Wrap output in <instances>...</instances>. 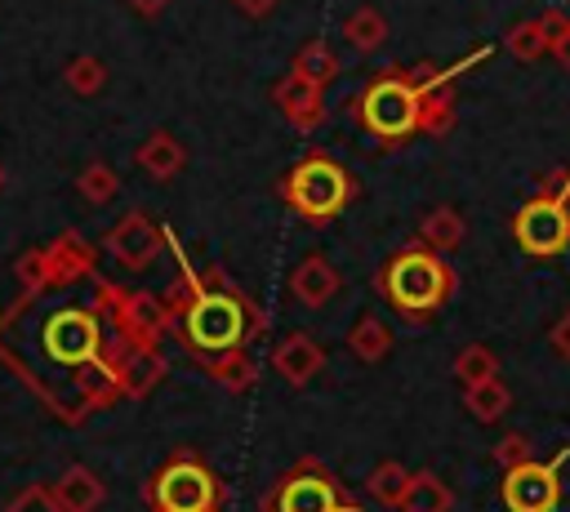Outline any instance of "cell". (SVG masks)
I'll list each match as a JSON object with an SVG mask.
<instances>
[{
    "instance_id": "24",
    "label": "cell",
    "mask_w": 570,
    "mask_h": 512,
    "mask_svg": "<svg viewBox=\"0 0 570 512\" xmlns=\"http://www.w3.org/2000/svg\"><path fill=\"white\" fill-rule=\"evenodd\" d=\"M463 405H468V414L476 423H499L508 414V405H512V392H508L503 378H485L476 387H463Z\"/></svg>"
},
{
    "instance_id": "5",
    "label": "cell",
    "mask_w": 570,
    "mask_h": 512,
    "mask_svg": "<svg viewBox=\"0 0 570 512\" xmlns=\"http://www.w3.org/2000/svg\"><path fill=\"white\" fill-rule=\"evenodd\" d=\"M281 200L307 223V227H325L334 223L352 200H356V178L347 174V165H338L325 151H307L303 160H294L281 178Z\"/></svg>"
},
{
    "instance_id": "40",
    "label": "cell",
    "mask_w": 570,
    "mask_h": 512,
    "mask_svg": "<svg viewBox=\"0 0 570 512\" xmlns=\"http://www.w3.org/2000/svg\"><path fill=\"white\" fill-rule=\"evenodd\" d=\"M0 191H4V169H0Z\"/></svg>"
},
{
    "instance_id": "10",
    "label": "cell",
    "mask_w": 570,
    "mask_h": 512,
    "mask_svg": "<svg viewBox=\"0 0 570 512\" xmlns=\"http://www.w3.org/2000/svg\"><path fill=\"white\" fill-rule=\"evenodd\" d=\"M165 249V227H156L147 214H125L111 232H107V254L120 263V267H129V272H142V267H151L156 263V254Z\"/></svg>"
},
{
    "instance_id": "39",
    "label": "cell",
    "mask_w": 570,
    "mask_h": 512,
    "mask_svg": "<svg viewBox=\"0 0 570 512\" xmlns=\"http://www.w3.org/2000/svg\"><path fill=\"white\" fill-rule=\"evenodd\" d=\"M343 512H361V503H356V499H352V503H347V508H343Z\"/></svg>"
},
{
    "instance_id": "6",
    "label": "cell",
    "mask_w": 570,
    "mask_h": 512,
    "mask_svg": "<svg viewBox=\"0 0 570 512\" xmlns=\"http://www.w3.org/2000/svg\"><path fill=\"white\" fill-rule=\"evenodd\" d=\"M142 503H147V512H223L227 485L196 450H174L147 476Z\"/></svg>"
},
{
    "instance_id": "35",
    "label": "cell",
    "mask_w": 570,
    "mask_h": 512,
    "mask_svg": "<svg viewBox=\"0 0 570 512\" xmlns=\"http://www.w3.org/2000/svg\"><path fill=\"white\" fill-rule=\"evenodd\" d=\"M548 343H552V352H557V356L570 365V307H566V312L552 321V329H548Z\"/></svg>"
},
{
    "instance_id": "31",
    "label": "cell",
    "mask_w": 570,
    "mask_h": 512,
    "mask_svg": "<svg viewBox=\"0 0 570 512\" xmlns=\"http://www.w3.org/2000/svg\"><path fill=\"white\" fill-rule=\"evenodd\" d=\"M490 459H494L503 472H512V467L530 463V459H534V450H530V441H525L521 432H508V436H499V441L490 445Z\"/></svg>"
},
{
    "instance_id": "34",
    "label": "cell",
    "mask_w": 570,
    "mask_h": 512,
    "mask_svg": "<svg viewBox=\"0 0 570 512\" xmlns=\"http://www.w3.org/2000/svg\"><path fill=\"white\" fill-rule=\"evenodd\" d=\"M534 191H543V196H557V200H566L570 205V165H557V169H548L543 178H539V187Z\"/></svg>"
},
{
    "instance_id": "8",
    "label": "cell",
    "mask_w": 570,
    "mask_h": 512,
    "mask_svg": "<svg viewBox=\"0 0 570 512\" xmlns=\"http://www.w3.org/2000/svg\"><path fill=\"white\" fill-rule=\"evenodd\" d=\"M512 240L530 258H557L570 249V205L557 196L534 191L517 214H512Z\"/></svg>"
},
{
    "instance_id": "17",
    "label": "cell",
    "mask_w": 570,
    "mask_h": 512,
    "mask_svg": "<svg viewBox=\"0 0 570 512\" xmlns=\"http://www.w3.org/2000/svg\"><path fill=\"white\" fill-rule=\"evenodd\" d=\"M116 378H120V396L142 401V396L165 378V352H160V347H134V352L120 361Z\"/></svg>"
},
{
    "instance_id": "36",
    "label": "cell",
    "mask_w": 570,
    "mask_h": 512,
    "mask_svg": "<svg viewBox=\"0 0 570 512\" xmlns=\"http://www.w3.org/2000/svg\"><path fill=\"white\" fill-rule=\"evenodd\" d=\"M240 13H249V18H263V13H272L281 0H232Z\"/></svg>"
},
{
    "instance_id": "12",
    "label": "cell",
    "mask_w": 570,
    "mask_h": 512,
    "mask_svg": "<svg viewBox=\"0 0 570 512\" xmlns=\"http://www.w3.org/2000/svg\"><path fill=\"white\" fill-rule=\"evenodd\" d=\"M272 370H276L289 387H307V383L325 370V347H321L307 329H294V334H285L281 343H272Z\"/></svg>"
},
{
    "instance_id": "26",
    "label": "cell",
    "mask_w": 570,
    "mask_h": 512,
    "mask_svg": "<svg viewBox=\"0 0 570 512\" xmlns=\"http://www.w3.org/2000/svg\"><path fill=\"white\" fill-rule=\"evenodd\" d=\"M454 378L463 383V387H476V383H485V378H499V356L485 347V343H468L459 356H454Z\"/></svg>"
},
{
    "instance_id": "29",
    "label": "cell",
    "mask_w": 570,
    "mask_h": 512,
    "mask_svg": "<svg viewBox=\"0 0 570 512\" xmlns=\"http://www.w3.org/2000/svg\"><path fill=\"white\" fill-rule=\"evenodd\" d=\"M62 80H67V89H71V93H80V98H94V93L107 85V67H102V58H94V53H80V58H71V62H67Z\"/></svg>"
},
{
    "instance_id": "28",
    "label": "cell",
    "mask_w": 570,
    "mask_h": 512,
    "mask_svg": "<svg viewBox=\"0 0 570 512\" xmlns=\"http://www.w3.org/2000/svg\"><path fill=\"white\" fill-rule=\"evenodd\" d=\"M503 45H508V53H512L517 62H539L543 53H552L534 18H525V22H512V27H508V36H503Z\"/></svg>"
},
{
    "instance_id": "11",
    "label": "cell",
    "mask_w": 570,
    "mask_h": 512,
    "mask_svg": "<svg viewBox=\"0 0 570 512\" xmlns=\"http://www.w3.org/2000/svg\"><path fill=\"white\" fill-rule=\"evenodd\" d=\"M45 267H49V289H67L98 276V249L80 232H62L53 236V245H45Z\"/></svg>"
},
{
    "instance_id": "13",
    "label": "cell",
    "mask_w": 570,
    "mask_h": 512,
    "mask_svg": "<svg viewBox=\"0 0 570 512\" xmlns=\"http://www.w3.org/2000/svg\"><path fill=\"white\" fill-rule=\"evenodd\" d=\"M272 98H276V107L285 111V120L298 129V134H316L321 125H325V89H316V85H307L303 76H281L276 80V89H272Z\"/></svg>"
},
{
    "instance_id": "1",
    "label": "cell",
    "mask_w": 570,
    "mask_h": 512,
    "mask_svg": "<svg viewBox=\"0 0 570 512\" xmlns=\"http://www.w3.org/2000/svg\"><path fill=\"white\" fill-rule=\"evenodd\" d=\"M80 285L13 298L0 321V361L40 396L45 410H53V419L71 427L120 401L116 370L134 352L116 329V285L94 276L89 298L76 294Z\"/></svg>"
},
{
    "instance_id": "21",
    "label": "cell",
    "mask_w": 570,
    "mask_h": 512,
    "mask_svg": "<svg viewBox=\"0 0 570 512\" xmlns=\"http://www.w3.org/2000/svg\"><path fill=\"white\" fill-rule=\"evenodd\" d=\"M338 53L325 45V40H307V45H298V53H294V76H303L307 85H316V89H325V85H334V76H338Z\"/></svg>"
},
{
    "instance_id": "18",
    "label": "cell",
    "mask_w": 570,
    "mask_h": 512,
    "mask_svg": "<svg viewBox=\"0 0 570 512\" xmlns=\"http://www.w3.org/2000/svg\"><path fill=\"white\" fill-rule=\"evenodd\" d=\"M200 365H205V374H209L218 387H227V392H249V387L258 383V361H254L245 347H232V352L205 356Z\"/></svg>"
},
{
    "instance_id": "16",
    "label": "cell",
    "mask_w": 570,
    "mask_h": 512,
    "mask_svg": "<svg viewBox=\"0 0 570 512\" xmlns=\"http://www.w3.org/2000/svg\"><path fill=\"white\" fill-rule=\"evenodd\" d=\"M134 160L142 165V174H147V178L169 183V178H174V174L187 165V151H183V142H178L169 129H151V134L138 142Z\"/></svg>"
},
{
    "instance_id": "2",
    "label": "cell",
    "mask_w": 570,
    "mask_h": 512,
    "mask_svg": "<svg viewBox=\"0 0 570 512\" xmlns=\"http://www.w3.org/2000/svg\"><path fill=\"white\" fill-rule=\"evenodd\" d=\"M165 245L178 263L174 285L165 289V312H169V329L183 338V347L205 361L232 347H245L254 338H263L272 329V316L232 280L227 267H191L187 249L178 245V236L165 227Z\"/></svg>"
},
{
    "instance_id": "3",
    "label": "cell",
    "mask_w": 570,
    "mask_h": 512,
    "mask_svg": "<svg viewBox=\"0 0 570 512\" xmlns=\"http://www.w3.org/2000/svg\"><path fill=\"white\" fill-rule=\"evenodd\" d=\"M481 58H490V45H476L468 58L450 62V67H432V62H419V67H383L379 76H370V85L347 98V116L361 120V129L379 142V147H405L414 134H419V120H423V102L432 89L441 85H454L459 76H468Z\"/></svg>"
},
{
    "instance_id": "9",
    "label": "cell",
    "mask_w": 570,
    "mask_h": 512,
    "mask_svg": "<svg viewBox=\"0 0 570 512\" xmlns=\"http://www.w3.org/2000/svg\"><path fill=\"white\" fill-rule=\"evenodd\" d=\"M566 459H570V445H561L548 463H543V459H530V463L503 472V485H499L503 508H508V512H557Z\"/></svg>"
},
{
    "instance_id": "14",
    "label": "cell",
    "mask_w": 570,
    "mask_h": 512,
    "mask_svg": "<svg viewBox=\"0 0 570 512\" xmlns=\"http://www.w3.org/2000/svg\"><path fill=\"white\" fill-rule=\"evenodd\" d=\"M338 285H343V276H338V267H334L325 254H307V258H298V267L289 272V294H294L303 307H325V303L338 294Z\"/></svg>"
},
{
    "instance_id": "27",
    "label": "cell",
    "mask_w": 570,
    "mask_h": 512,
    "mask_svg": "<svg viewBox=\"0 0 570 512\" xmlns=\"http://www.w3.org/2000/svg\"><path fill=\"white\" fill-rule=\"evenodd\" d=\"M76 191H80L89 205H107V200L120 191V178H116V169H111L107 160H89V165L80 169V178H76Z\"/></svg>"
},
{
    "instance_id": "7",
    "label": "cell",
    "mask_w": 570,
    "mask_h": 512,
    "mask_svg": "<svg viewBox=\"0 0 570 512\" xmlns=\"http://www.w3.org/2000/svg\"><path fill=\"white\" fill-rule=\"evenodd\" d=\"M347 503L352 494L343 490V481L312 454H303L289 472H281L263 494V512H343Z\"/></svg>"
},
{
    "instance_id": "30",
    "label": "cell",
    "mask_w": 570,
    "mask_h": 512,
    "mask_svg": "<svg viewBox=\"0 0 570 512\" xmlns=\"http://www.w3.org/2000/svg\"><path fill=\"white\" fill-rule=\"evenodd\" d=\"M13 280H18V298H36L49 289V267H45V245L27 249L13 258Z\"/></svg>"
},
{
    "instance_id": "37",
    "label": "cell",
    "mask_w": 570,
    "mask_h": 512,
    "mask_svg": "<svg viewBox=\"0 0 570 512\" xmlns=\"http://www.w3.org/2000/svg\"><path fill=\"white\" fill-rule=\"evenodd\" d=\"M552 58H557V62H561V67H566V71H570V36H566V40H557V45H552Z\"/></svg>"
},
{
    "instance_id": "15",
    "label": "cell",
    "mask_w": 570,
    "mask_h": 512,
    "mask_svg": "<svg viewBox=\"0 0 570 512\" xmlns=\"http://www.w3.org/2000/svg\"><path fill=\"white\" fill-rule=\"evenodd\" d=\"M49 490H53V499H58L62 512H98L102 499H107L102 476H98L94 467H85V463H71Z\"/></svg>"
},
{
    "instance_id": "41",
    "label": "cell",
    "mask_w": 570,
    "mask_h": 512,
    "mask_svg": "<svg viewBox=\"0 0 570 512\" xmlns=\"http://www.w3.org/2000/svg\"><path fill=\"white\" fill-rule=\"evenodd\" d=\"M0 321H4V312H0Z\"/></svg>"
},
{
    "instance_id": "25",
    "label": "cell",
    "mask_w": 570,
    "mask_h": 512,
    "mask_svg": "<svg viewBox=\"0 0 570 512\" xmlns=\"http://www.w3.org/2000/svg\"><path fill=\"white\" fill-rule=\"evenodd\" d=\"M405 485H410V467H405V463H396V459L374 463V467H370V476H365V494H370L374 503H383V508H401Z\"/></svg>"
},
{
    "instance_id": "19",
    "label": "cell",
    "mask_w": 570,
    "mask_h": 512,
    "mask_svg": "<svg viewBox=\"0 0 570 512\" xmlns=\"http://www.w3.org/2000/svg\"><path fill=\"white\" fill-rule=\"evenodd\" d=\"M463 236H468V223H463V214L450 209V205L423 214V223H419V240H423L432 254H441V258H445L454 245H463Z\"/></svg>"
},
{
    "instance_id": "22",
    "label": "cell",
    "mask_w": 570,
    "mask_h": 512,
    "mask_svg": "<svg viewBox=\"0 0 570 512\" xmlns=\"http://www.w3.org/2000/svg\"><path fill=\"white\" fill-rule=\"evenodd\" d=\"M347 352H352L356 361L374 365V361H383V356L392 352V329H387L379 316H356V325L347 329Z\"/></svg>"
},
{
    "instance_id": "32",
    "label": "cell",
    "mask_w": 570,
    "mask_h": 512,
    "mask_svg": "<svg viewBox=\"0 0 570 512\" xmlns=\"http://www.w3.org/2000/svg\"><path fill=\"white\" fill-rule=\"evenodd\" d=\"M4 512H62V508H58V499H53L49 485H27L22 494H13L4 503Z\"/></svg>"
},
{
    "instance_id": "20",
    "label": "cell",
    "mask_w": 570,
    "mask_h": 512,
    "mask_svg": "<svg viewBox=\"0 0 570 512\" xmlns=\"http://www.w3.org/2000/svg\"><path fill=\"white\" fill-rule=\"evenodd\" d=\"M454 508V494L450 485L436 476V472H410V485H405V499L396 512H450Z\"/></svg>"
},
{
    "instance_id": "23",
    "label": "cell",
    "mask_w": 570,
    "mask_h": 512,
    "mask_svg": "<svg viewBox=\"0 0 570 512\" xmlns=\"http://www.w3.org/2000/svg\"><path fill=\"white\" fill-rule=\"evenodd\" d=\"M343 40H347L352 49L370 53V49H379V45L387 40V18H383L374 4H356V9L343 18Z\"/></svg>"
},
{
    "instance_id": "4",
    "label": "cell",
    "mask_w": 570,
    "mask_h": 512,
    "mask_svg": "<svg viewBox=\"0 0 570 512\" xmlns=\"http://www.w3.org/2000/svg\"><path fill=\"white\" fill-rule=\"evenodd\" d=\"M454 289H459V272H454L441 254H432L419 236L405 240V245L374 272V294H379L401 321H410V325L432 321V316L454 298Z\"/></svg>"
},
{
    "instance_id": "38",
    "label": "cell",
    "mask_w": 570,
    "mask_h": 512,
    "mask_svg": "<svg viewBox=\"0 0 570 512\" xmlns=\"http://www.w3.org/2000/svg\"><path fill=\"white\" fill-rule=\"evenodd\" d=\"M134 4H138V9H147V13H151V9H160V4H165V0H134Z\"/></svg>"
},
{
    "instance_id": "33",
    "label": "cell",
    "mask_w": 570,
    "mask_h": 512,
    "mask_svg": "<svg viewBox=\"0 0 570 512\" xmlns=\"http://www.w3.org/2000/svg\"><path fill=\"white\" fill-rule=\"evenodd\" d=\"M534 22H539V31H543L548 49H552L557 40H566V36H570V13H566V9H557V4H552V9H543Z\"/></svg>"
}]
</instances>
